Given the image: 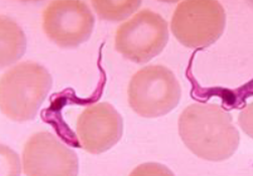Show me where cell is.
I'll return each instance as SVG.
<instances>
[{
	"label": "cell",
	"instance_id": "52a82bcc",
	"mask_svg": "<svg viewBox=\"0 0 253 176\" xmlns=\"http://www.w3.org/2000/svg\"><path fill=\"white\" fill-rule=\"evenodd\" d=\"M27 176H77L78 156L48 132H38L25 143L22 152Z\"/></svg>",
	"mask_w": 253,
	"mask_h": 176
},
{
	"label": "cell",
	"instance_id": "277c9868",
	"mask_svg": "<svg viewBox=\"0 0 253 176\" xmlns=\"http://www.w3.org/2000/svg\"><path fill=\"white\" fill-rule=\"evenodd\" d=\"M226 27V13L216 0H185L176 6L170 22L174 37L190 48L215 43Z\"/></svg>",
	"mask_w": 253,
	"mask_h": 176
},
{
	"label": "cell",
	"instance_id": "30bf717a",
	"mask_svg": "<svg viewBox=\"0 0 253 176\" xmlns=\"http://www.w3.org/2000/svg\"><path fill=\"white\" fill-rule=\"evenodd\" d=\"M92 4L100 18L117 21L128 17L141 5V2L126 0V1H93Z\"/></svg>",
	"mask_w": 253,
	"mask_h": 176
},
{
	"label": "cell",
	"instance_id": "7c38bea8",
	"mask_svg": "<svg viewBox=\"0 0 253 176\" xmlns=\"http://www.w3.org/2000/svg\"><path fill=\"white\" fill-rule=\"evenodd\" d=\"M238 122L241 129L253 139V101L240 112Z\"/></svg>",
	"mask_w": 253,
	"mask_h": 176
},
{
	"label": "cell",
	"instance_id": "5b68a950",
	"mask_svg": "<svg viewBox=\"0 0 253 176\" xmlns=\"http://www.w3.org/2000/svg\"><path fill=\"white\" fill-rule=\"evenodd\" d=\"M169 40L168 22L159 13L143 9L119 25L115 48L136 64H145L159 56Z\"/></svg>",
	"mask_w": 253,
	"mask_h": 176
},
{
	"label": "cell",
	"instance_id": "8fae6325",
	"mask_svg": "<svg viewBox=\"0 0 253 176\" xmlns=\"http://www.w3.org/2000/svg\"><path fill=\"white\" fill-rule=\"evenodd\" d=\"M129 176H174V174L167 166L151 162L138 165Z\"/></svg>",
	"mask_w": 253,
	"mask_h": 176
},
{
	"label": "cell",
	"instance_id": "7a4b0ae2",
	"mask_svg": "<svg viewBox=\"0 0 253 176\" xmlns=\"http://www.w3.org/2000/svg\"><path fill=\"white\" fill-rule=\"evenodd\" d=\"M53 85L48 70L35 62H23L8 70L0 82V104L9 119H35Z\"/></svg>",
	"mask_w": 253,
	"mask_h": 176
},
{
	"label": "cell",
	"instance_id": "8992f818",
	"mask_svg": "<svg viewBox=\"0 0 253 176\" xmlns=\"http://www.w3.org/2000/svg\"><path fill=\"white\" fill-rule=\"evenodd\" d=\"M95 17L88 4L80 0H56L42 12V30L57 45L77 47L87 41L94 30Z\"/></svg>",
	"mask_w": 253,
	"mask_h": 176
},
{
	"label": "cell",
	"instance_id": "6da1fadb",
	"mask_svg": "<svg viewBox=\"0 0 253 176\" xmlns=\"http://www.w3.org/2000/svg\"><path fill=\"white\" fill-rule=\"evenodd\" d=\"M179 133L195 155L208 161L230 158L240 136L230 113L216 104H192L179 118Z\"/></svg>",
	"mask_w": 253,
	"mask_h": 176
},
{
	"label": "cell",
	"instance_id": "ba28073f",
	"mask_svg": "<svg viewBox=\"0 0 253 176\" xmlns=\"http://www.w3.org/2000/svg\"><path fill=\"white\" fill-rule=\"evenodd\" d=\"M76 131L83 149L92 154H100L121 139L123 120L111 104L97 103L79 115Z\"/></svg>",
	"mask_w": 253,
	"mask_h": 176
},
{
	"label": "cell",
	"instance_id": "9c48e42d",
	"mask_svg": "<svg viewBox=\"0 0 253 176\" xmlns=\"http://www.w3.org/2000/svg\"><path fill=\"white\" fill-rule=\"evenodd\" d=\"M25 49V37L17 25L1 16V67H6L18 60Z\"/></svg>",
	"mask_w": 253,
	"mask_h": 176
},
{
	"label": "cell",
	"instance_id": "3957f363",
	"mask_svg": "<svg viewBox=\"0 0 253 176\" xmlns=\"http://www.w3.org/2000/svg\"><path fill=\"white\" fill-rule=\"evenodd\" d=\"M128 104L139 116L157 118L179 105L181 85L174 73L164 66H147L136 71L128 89Z\"/></svg>",
	"mask_w": 253,
	"mask_h": 176
}]
</instances>
